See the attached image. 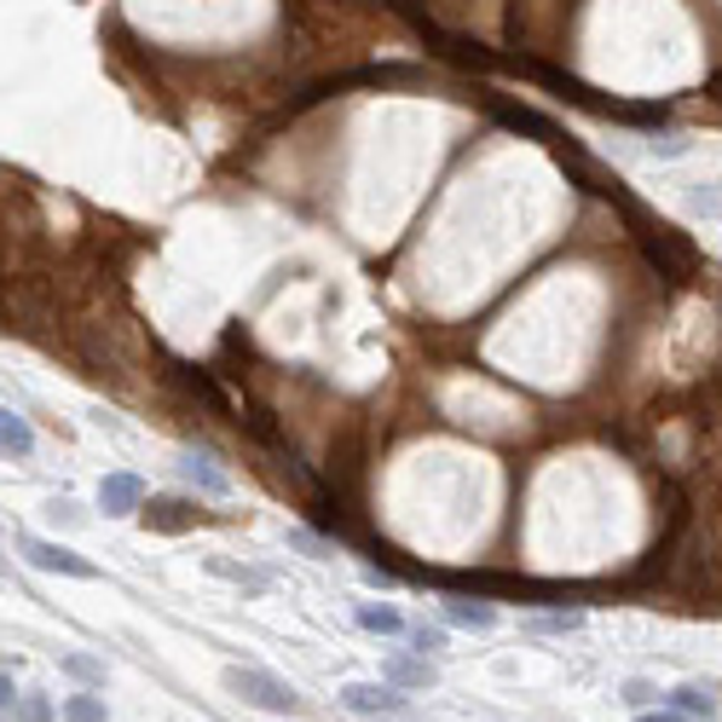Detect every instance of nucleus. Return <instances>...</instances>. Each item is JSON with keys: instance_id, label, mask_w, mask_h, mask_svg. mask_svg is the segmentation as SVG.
<instances>
[{"instance_id": "1", "label": "nucleus", "mask_w": 722, "mask_h": 722, "mask_svg": "<svg viewBox=\"0 0 722 722\" xmlns=\"http://www.w3.org/2000/svg\"><path fill=\"white\" fill-rule=\"evenodd\" d=\"M226 688L238 693L243 705H261V711H278V716H295V711H301V693L283 682V677H272V670H254V665H231V670H226Z\"/></svg>"}, {"instance_id": "2", "label": "nucleus", "mask_w": 722, "mask_h": 722, "mask_svg": "<svg viewBox=\"0 0 722 722\" xmlns=\"http://www.w3.org/2000/svg\"><path fill=\"white\" fill-rule=\"evenodd\" d=\"M641 254H648L659 266V278H670V283H688L700 272V249H693L677 226H641Z\"/></svg>"}, {"instance_id": "3", "label": "nucleus", "mask_w": 722, "mask_h": 722, "mask_svg": "<svg viewBox=\"0 0 722 722\" xmlns=\"http://www.w3.org/2000/svg\"><path fill=\"white\" fill-rule=\"evenodd\" d=\"M18 550L30 566H41V573H64V578H98V566L87 555H75L64 544H41V537H18Z\"/></svg>"}, {"instance_id": "4", "label": "nucleus", "mask_w": 722, "mask_h": 722, "mask_svg": "<svg viewBox=\"0 0 722 722\" xmlns=\"http://www.w3.org/2000/svg\"><path fill=\"white\" fill-rule=\"evenodd\" d=\"M342 705L358 716H399L405 711V693H394L388 682H347L342 688Z\"/></svg>"}, {"instance_id": "5", "label": "nucleus", "mask_w": 722, "mask_h": 722, "mask_svg": "<svg viewBox=\"0 0 722 722\" xmlns=\"http://www.w3.org/2000/svg\"><path fill=\"white\" fill-rule=\"evenodd\" d=\"M98 509H105L111 521L145 509V480L139 474H105V485H98Z\"/></svg>"}, {"instance_id": "6", "label": "nucleus", "mask_w": 722, "mask_h": 722, "mask_svg": "<svg viewBox=\"0 0 722 722\" xmlns=\"http://www.w3.org/2000/svg\"><path fill=\"white\" fill-rule=\"evenodd\" d=\"M139 514H145L150 532H191V526L202 521V509H191L186 498H150Z\"/></svg>"}, {"instance_id": "7", "label": "nucleus", "mask_w": 722, "mask_h": 722, "mask_svg": "<svg viewBox=\"0 0 722 722\" xmlns=\"http://www.w3.org/2000/svg\"><path fill=\"white\" fill-rule=\"evenodd\" d=\"M179 474H186V480L197 485V492H209V498H226V492H231V480L214 469L209 457H197V451H186V457H179Z\"/></svg>"}, {"instance_id": "8", "label": "nucleus", "mask_w": 722, "mask_h": 722, "mask_svg": "<svg viewBox=\"0 0 722 722\" xmlns=\"http://www.w3.org/2000/svg\"><path fill=\"white\" fill-rule=\"evenodd\" d=\"M716 693H722L716 682H705V688H700V682H688V688L670 693V700H677V711H688L693 722H711V716H716Z\"/></svg>"}, {"instance_id": "9", "label": "nucleus", "mask_w": 722, "mask_h": 722, "mask_svg": "<svg viewBox=\"0 0 722 722\" xmlns=\"http://www.w3.org/2000/svg\"><path fill=\"white\" fill-rule=\"evenodd\" d=\"M0 446H7L12 462H23V457L35 451V433H30V422H23L18 410H0Z\"/></svg>"}, {"instance_id": "10", "label": "nucleus", "mask_w": 722, "mask_h": 722, "mask_svg": "<svg viewBox=\"0 0 722 722\" xmlns=\"http://www.w3.org/2000/svg\"><path fill=\"white\" fill-rule=\"evenodd\" d=\"M446 618L462 630H492L498 625V607L492 601H446Z\"/></svg>"}, {"instance_id": "11", "label": "nucleus", "mask_w": 722, "mask_h": 722, "mask_svg": "<svg viewBox=\"0 0 722 722\" xmlns=\"http://www.w3.org/2000/svg\"><path fill=\"white\" fill-rule=\"evenodd\" d=\"M358 625L376 630V636H399V630H405V618H399V607H376V601H365V607H358Z\"/></svg>"}, {"instance_id": "12", "label": "nucleus", "mask_w": 722, "mask_h": 722, "mask_svg": "<svg viewBox=\"0 0 722 722\" xmlns=\"http://www.w3.org/2000/svg\"><path fill=\"white\" fill-rule=\"evenodd\" d=\"M64 722H111V711H105L98 693H70V700H64Z\"/></svg>"}, {"instance_id": "13", "label": "nucleus", "mask_w": 722, "mask_h": 722, "mask_svg": "<svg viewBox=\"0 0 722 722\" xmlns=\"http://www.w3.org/2000/svg\"><path fill=\"white\" fill-rule=\"evenodd\" d=\"M209 573H220V578H231V584H243V589H266V584H272L266 573H254V566H231V561H209Z\"/></svg>"}, {"instance_id": "14", "label": "nucleus", "mask_w": 722, "mask_h": 722, "mask_svg": "<svg viewBox=\"0 0 722 722\" xmlns=\"http://www.w3.org/2000/svg\"><path fill=\"white\" fill-rule=\"evenodd\" d=\"M388 682L422 688V682H433V670H428V665H417V659H388Z\"/></svg>"}, {"instance_id": "15", "label": "nucleus", "mask_w": 722, "mask_h": 722, "mask_svg": "<svg viewBox=\"0 0 722 722\" xmlns=\"http://www.w3.org/2000/svg\"><path fill=\"white\" fill-rule=\"evenodd\" d=\"M64 670H70V677H82V682H105V665L87 659V653H70V659H64Z\"/></svg>"}, {"instance_id": "16", "label": "nucleus", "mask_w": 722, "mask_h": 722, "mask_svg": "<svg viewBox=\"0 0 722 722\" xmlns=\"http://www.w3.org/2000/svg\"><path fill=\"white\" fill-rule=\"evenodd\" d=\"M578 625H584V613H544V618H537V630H550V636L578 630Z\"/></svg>"}, {"instance_id": "17", "label": "nucleus", "mask_w": 722, "mask_h": 722, "mask_svg": "<svg viewBox=\"0 0 722 722\" xmlns=\"http://www.w3.org/2000/svg\"><path fill=\"white\" fill-rule=\"evenodd\" d=\"M625 700H630V705H636V711H648V705H653V700H659V688H653V682H641V677H636V682H625Z\"/></svg>"}, {"instance_id": "18", "label": "nucleus", "mask_w": 722, "mask_h": 722, "mask_svg": "<svg viewBox=\"0 0 722 722\" xmlns=\"http://www.w3.org/2000/svg\"><path fill=\"white\" fill-rule=\"evenodd\" d=\"M410 641H417V648H422V653H433V648H446V636H440V630H428V625H417V630H410Z\"/></svg>"}, {"instance_id": "19", "label": "nucleus", "mask_w": 722, "mask_h": 722, "mask_svg": "<svg viewBox=\"0 0 722 722\" xmlns=\"http://www.w3.org/2000/svg\"><path fill=\"white\" fill-rule=\"evenodd\" d=\"M18 716H23V722H53V705H46V700H23Z\"/></svg>"}, {"instance_id": "20", "label": "nucleus", "mask_w": 722, "mask_h": 722, "mask_svg": "<svg viewBox=\"0 0 722 722\" xmlns=\"http://www.w3.org/2000/svg\"><path fill=\"white\" fill-rule=\"evenodd\" d=\"M648 150H653V157H682L688 139H648Z\"/></svg>"}, {"instance_id": "21", "label": "nucleus", "mask_w": 722, "mask_h": 722, "mask_svg": "<svg viewBox=\"0 0 722 722\" xmlns=\"http://www.w3.org/2000/svg\"><path fill=\"white\" fill-rule=\"evenodd\" d=\"M290 544H295V550H306V555H318V561H324V544H318V537H313V532H290Z\"/></svg>"}, {"instance_id": "22", "label": "nucleus", "mask_w": 722, "mask_h": 722, "mask_svg": "<svg viewBox=\"0 0 722 722\" xmlns=\"http://www.w3.org/2000/svg\"><path fill=\"white\" fill-rule=\"evenodd\" d=\"M636 722H693L688 711H636Z\"/></svg>"}, {"instance_id": "23", "label": "nucleus", "mask_w": 722, "mask_h": 722, "mask_svg": "<svg viewBox=\"0 0 722 722\" xmlns=\"http://www.w3.org/2000/svg\"><path fill=\"white\" fill-rule=\"evenodd\" d=\"M711 93H716V98H722V70H716V75H711Z\"/></svg>"}]
</instances>
